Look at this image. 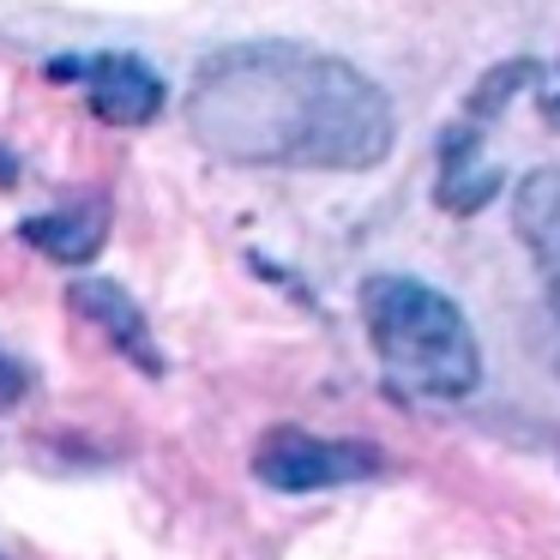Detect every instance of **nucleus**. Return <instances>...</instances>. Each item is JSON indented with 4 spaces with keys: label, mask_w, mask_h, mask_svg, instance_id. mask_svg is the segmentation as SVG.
I'll use <instances>...</instances> for the list:
<instances>
[{
    "label": "nucleus",
    "mask_w": 560,
    "mask_h": 560,
    "mask_svg": "<svg viewBox=\"0 0 560 560\" xmlns=\"http://www.w3.org/2000/svg\"><path fill=\"white\" fill-rule=\"evenodd\" d=\"M362 319L374 355L404 392L416 398H470L482 380V350L470 338V319L458 314V302L416 278H368L362 283Z\"/></svg>",
    "instance_id": "nucleus-2"
},
{
    "label": "nucleus",
    "mask_w": 560,
    "mask_h": 560,
    "mask_svg": "<svg viewBox=\"0 0 560 560\" xmlns=\"http://www.w3.org/2000/svg\"><path fill=\"white\" fill-rule=\"evenodd\" d=\"M380 452L368 440H319L307 428H271L254 446V476L278 494H314V488H343L380 476Z\"/></svg>",
    "instance_id": "nucleus-3"
},
{
    "label": "nucleus",
    "mask_w": 560,
    "mask_h": 560,
    "mask_svg": "<svg viewBox=\"0 0 560 560\" xmlns=\"http://www.w3.org/2000/svg\"><path fill=\"white\" fill-rule=\"evenodd\" d=\"M73 302H79V314H91L103 331H109L115 350H121L127 362H139V368H151V374H158V343H151V326H145L139 302L121 290V283L85 278V283H73Z\"/></svg>",
    "instance_id": "nucleus-6"
},
{
    "label": "nucleus",
    "mask_w": 560,
    "mask_h": 560,
    "mask_svg": "<svg viewBox=\"0 0 560 560\" xmlns=\"http://www.w3.org/2000/svg\"><path fill=\"white\" fill-rule=\"evenodd\" d=\"M85 79H91V109L109 127H145L163 109V79L133 55H97L85 67Z\"/></svg>",
    "instance_id": "nucleus-4"
},
{
    "label": "nucleus",
    "mask_w": 560,
    "mask_h": 560,
    "mask_svg": "<svg viewBox=\"0 0 560 560\" xmlns=\"http://www.w3.org/2000/svg\"><path fill=\"white\" fill-rule=\"evenodd\" d=\"M0 182H13V158L7 151H0Z\"/></svg>",
    "instance_id": "nucleus-8"
},
{
    "label": "nucleus",
    "mask_w": 560,
    "mask_h": 560,
    "mask_svg": "<svg viewBox=\"0 0 560 560\" xmlns=\"http://www.w3.org/2000/svg\"><path fill=\"white\" fill-rule=\"evenodd\" d=\"M187 133L247 170H374L398 139L386 91L302 43H242L199 67Z\"/></svg>",
    "instance_id": "nucleus-1"
},
{
    "label": "nucleus",
    "mask_w": 560,
    "mask_h": 560,
    "mask_svg": "<svg viewBox=\"0 0 560 560\" xmlns=\"http://www.w3.org/2000/svg\"><path fill=\"white\" fill-rule=\"evenodd\" d=\"M103 223H109L103 206H61V211H49V218H31L25 242L37 247V254L61 259V266H85L103 247Z\"/></svg>",
    "instance_id": "nucleus-7"
},
{
    "label": "nucleus",
    "mask_w": 560,
    "mask_h": 560,
    "mask_svg": "<svg viewBox=\"0 0 560 560\" xmlns=\"http://www.w3.org/2000/svg\"><path fill=\"white\" fill-rule=\"evenodd\" d=\"M512 223H518V242L530 247L548 295L560 302V170L524 175L518 199H512Z\"/></svg>",
    "instance_id": "nucleus-5"
}]
</instances>
